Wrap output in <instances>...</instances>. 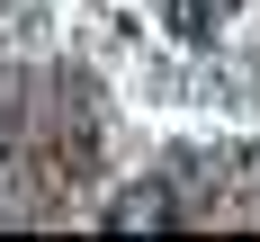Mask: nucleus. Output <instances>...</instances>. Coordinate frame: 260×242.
Here are the masks:
<instances>
[{
  "instance_id": "2",
  "label": "nucleus",
  "mask_w": 260,
  "mask_h": 242,
  "mask_svg": "<svg viewBox=\"0 0 260 242\" xmlns=\"http://www.w3.org/2000/svg\"><path fill=\"white\" fill-rule=\"evenodd\" d=\"M207 9H234V0H188V18H207Z\"/></svg>"
},
{
  "instance_id": "1",
  "label": "nucleus",
  "mask_w": 260,
  "mask_h": 242,
  "mask_svg": "<svg viewBox=\"0 0 260 242\" xmlns=\"http://www.w3.org/2000/svg\"><path fill=\"white\" fill-rule=\"evenodd\" d=\"M171 224H180L171 188H135V197H117V206H108V233H171Z\"/></svg>"
}]
</instances>
